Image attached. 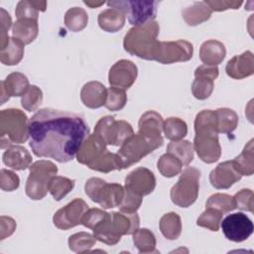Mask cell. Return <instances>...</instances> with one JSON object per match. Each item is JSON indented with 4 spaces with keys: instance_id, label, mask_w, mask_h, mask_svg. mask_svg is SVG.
<instances>
[{
    "instance_id": "cell-1",
    "label": "cell",
    "mask_w": 254,
    "mask_h": 254,
    "mask_svg": "<svg viewBox=\"0 0 254 254\" xmlns=\"http://www.w3.org/2000/svg\"><path fill=\"white\" fill-rule=\"evenodd\" d=\"M88 135L83 117L72 112L42 108L29 120V145L34 155L59 163L73 160Z\"/></svg>"
},
{
    "instance_id": "cell-2",
    "label": "cell",
    "mask_w": 254,
    "mask_h": 254,
    "mask_svg": "<svg viewBox=\"0 0 254 254\" xmlns=\"http://www.w3.org/2000/svg\"><path fill=\"white\" fill-rule=\"evenodd\" d=\"M193 150L198 158L206 163L217 162L221 156V147L218 140L217 119L214 110H201L194 119Z\"/></svg>"
},
{
    "instance_id": "cell-3",
    "label": "cell",
    "mask_w": 254,
    "mask_h": 254,
    "mask_svg": "<svg viewBox=\"0 0 254 254\" xmlns=\"http://www.w3.org/2000/svg\"><path fill=\"white\" fill-rule=\"evenodd\" d=\"M76 160L90 170L100 173H110L114 170L121 171L116 153H111L104 141L94 133L89 134L83 141L77 151Z\"/></svg>"
},
{
    "instance_id": "cell-4",
    "label": "cell",
    "mask_w": 254,
    "mask_h": 254,
    "mask_svg": "<svg viewBox=\"0 0 254 254\" xmlns=\"http://www.w3.org/2000/svg\"><path fill=\"white\" fill-rule=\"evenodd\" d=\"M159 32L160 26L156 21L133 27L124 37L123 48L132 56L147 61H154L160 43V41L157 40Z\"/></svg>"
},
{
    "instance_id": "cell-5",
    "label": "cell",
    "mask_w": 254,
    "mask_h": 254,
    "mask_svg": "<svg viewBox=\"0 0 254 254\" xmlns=\"http://www.w3.org/2000/svg\"><path fill=\"white\" fill-rule=\"evenodd\" d=\"M140 225V218L137 212L128 213L113 211L108 218L97 228L93 229L96 240L107 245L117 244L123 235L133 234Z\"/></svg>"
},
{
    "instance_id": "cell-6",
    "label": "cell",
    "mask_w": 254,
    "mask_h": 254,
    "mask_svg": "<svg viewBox=\"0 0 254 254\" xmlns=\"http://www.w3.org/2000/svg\"><path fill=\"white\" fill-rule=\"evenodd\" d=\"M29 120L20 109L8 108L0 112V147L8 149L25 143L29 138Z\"/></svg>"
},
{
    "instance_id": "cell-7",
    "label": "cell",
    "mask_w": 254,
    "mask_h": 254,
    "mask_svg": "<svg viewBox=\"0 0 254 254\" xmlns=\"http://www.w3.org/2000/svg\"><path fill=\"white\" fill-rule=\"evenodd\" d=\"M164 143L163 137L149 138L139 132L129 137L117 151L121 170L127 169L138 163L141 159L151 154Z\"/></svg>"
},
{
    "instance_id": "cell-8",
    "label": "cell",
    "mask_w": 254,
    "mask_h": 254,
    "mask_svg": "<svg viewBox=\"0 0 254 254\" xmlns=\"http://www.w3.org/2000/svg\"><path fill=\"white\" fill-rule=\"evenodd\" d=\"M29 171L25 192L31 199L40 200L47 195L50 184L58 174V167L51 161L40 160L33 163Z\"/></svg>"
},
{
    "instance_id": "cell-9",
    "label": "cell",
    "mask_w": 254,
    "mask_h": 254,
    "mask_svg": "<svg viewBox=\"0 0 254 254\" xmlns=\"http://www.w3.org/2000/svg\"><path fill=\"white\" fill-rule=\"evenodd\" d=\"M200 171L194 167H187L181 172L179 181L170 191L171 200L180 207H189L196 200L199 191Z\"/></svg>"
},
{
    "instance_id": "cell-10",
    "label": "cell",
    "mask_w": 254,
    "mask_h": 254,
    "mask_svg": "<svg viewBox=\"0 0 254 254\" xmlns=\"http://www.w3.org/2000/svg\"><path fill=\"white\" fill-rule=\"evenodd\" d=\"M86 195L103 208L118 207L124 196V188L120 184H108L100 178H90L84 185Z\"/></svg>"
},
{
    "instance_id": "cell-11",
    "label": "cell",
    "mask_w": 254,
    "mask_h": 254,
    "mask_svg": "<svg viewBox=\"0 0 254 254\" xmlns=\"http://www.w3.org/2000/svg\"><path fill=\"white\" fill-rule=\"evenodd\" d=\"M158 1H131V0H119L108 1L107 6L109 8H115L122 11L127 15L128 21L134 27L145 25L149 22L155 21L157 15Z\"/></svg>"
},
{
    "instance_id": "cell-12",
    "label": "cell",
    "mask_w": 254,
    "mask_h": 254,
    "mask_svg": "<svg viewBox=\"0 0 254 254\" xmlns=\"http://www.w3.org/2000/svg\"><path fill=\"white\" fill-rule=\"evenodd\" d=\"M93 133L100 137L106 145L121 146L134 134V130L127 121L115 120L113 116L106 115L97 121Z\"/></svg>"
},
{
    "instance_id": "cell-13",
    "label": "cell",
    "mask_w": 254,
    "mask_h": 254,
    "mask_svg": "<svg viewBox=\"0 0 254 254\" xmlns=\"http://www.w3.org/2000/svg\"><path fill=\"white\" fill-rule=\"evenodd\" d=\"M192 55L193 46L186 40L160 42L154 61L163 64H171L188 62L192 58Z\"/></svg>"
},
{
    "instance_id": "cell-14",
    "label": "cell",
    "mask_w": 254,
    "mask_h": 254,
    "mask_svg": "<svg viewBox=\"0 0 254 254\" xmlns=\"http://www.w3.org/2000/svg\"><path fill=\"white\" fill-rule=\"evenodd\" d=\"M220 223L224 236L233 242L246 240L254 230L252 220L242 212L229 214Z\"/></svg>"
},
{
    "instance_id": "cell-15",
    "label": "cell",
    "mask_w": 254,
    "mask_h": 254,
    "mask_svg": "<svg viewBox=\"0 0 254 254\" xmlns=\"http://www.w3.org/2000/svg\"><path fill=\"white\" fill-rule=\"evenodd\" d=\"M87 209L88 205L83 199L74 198L54 214V225L59 229L67 230L81 224L82 217Z\"/></svg>"
},
{
    "instance_id": "cell-16",
    "label": "cell",
    "mask_w": 254,
    "mask_h": 254,
    "mask_svg": "<svg viewBox=\"0 0 254 254\" xmlns=\"http://www.w3.org/2000/svg\"><path fill=\"white\" fill-rule=\"evenodd\" d=\"M219 73L217 65H199L194 70V80L191 84L192 95L198 100L208 98L214 88V79Z\"/></svg>"
},
{
    "instance_id": "cell-17",
    "label": "cell",
    "mask_w": 254,
    "mask_h": 254,
    "mask_svg": "<svg viewBox=\"0 0 254 254\" xmlns=\"http://www.w3.org/2000/svg\"><path fill=\"white\" fill-rule=\"evenodd\" d=\"M138 75L136 64L129 60H119L109 69L108 81L110 86L129 89Z\"/></svg>"
},
{
    "instance_id": "cell-18",
    "label": "cell",
    "mask_w": 254,
    "mask_h": 254,
    "mask_svg": "<svg viewBox=\"0 0 254 254\" xmlns=\"http://www.w3.org/2000/svg\"><path fill=\"white\" fill-rule=\"evenodd\" d=\"M124 188L138 195H148L156 188L155 175L149 169L139 167L126 176Z\"/></svg>"
},
{
    "instance_id": "cell-19",
    "label": "cell",
    "mask_w": 254,
    "mask_h": 254,
    "mask_svg": "<svg viewBox=\"0 0 254 254\" xmlns=\"http://www.w3.org/2000/svg\"><path fill=\"white\" fill-rule=\"evenodd\" d=\"M241 178L242 176L235 169L232 160L218 164L209 174V182L217 190L229 189Z\"/></svg>"
},
{
    "instance_id": "cell-20",
    "label": "cell",
    "mask_w": 254,
    "mask_h": 254,
    "mask_svg": "<svg viewBox=\"0 0 254 254\" xmlns=\"http://www.w3.org/2000/svg\"><path fill=\"white\" fill-rule=\"evenodd\" d=\"M228 76L233 79H243L254 73V56L250 51L234 56L225 66Z\"/></svg>"
},
{
    "instance_id": "cell-21",
    "label": "cell",
    "mask_w": 254,
    "mask_h": 254,
    "mask_svg": "<svg viewBox=\"0 0 254 254\" xmlns=\"http://www.w3.org/2000/svg\"><path fill=\"white\" fill-rule=\"evenodd\" d=\"M1 105L11 96H23L30 87L28 77L21 72H11L1 81Z\"/></svg>"
},
{
    "instance_id": "cell-22",
    "label": "cell",
    "mask_w": 254,
    "mask_h": 254,
    "mask_svg": "<svg viewBox=\"0 0 254 254\" xmlns=\"http://www.w3.org/2000/svg\"><path fill=\"white\" fill-rule=\"evenodd\" d=\"M107 88L99 81L86 82L80 90V99L84 106L96 109L105 104Z\"/></svg>"
},
{
    "instance_id": "cell-23",
    "label": "cell",
    "mask_w": 254,
    "mask_h": 254,
    "mask_svg": "<svg viewBox=\"0 0 254 254\" xmlns=\"http://www.w3.org/2000/svg\"><path fill=\"white\" fill-rule=\"evenodd\" d=\"M3 163L16 171H23L30 168L32 164V156L29 151L19 145L9 147L2 156Z\"/></svg>"
},
{
    "instance_id": "cell-24",
    "label": "cell",
    "mask_w": 254,
    "mask_h": 254,
    "mask_svg": "<svg viewBox=\"0 0 254 254\" xmlns=\"http://www.w3.org/2000/svg\"><path fill=\"white\" fill-rule=\"evenodd\" d=\"M164 127L163 117L154 110L146 111L141 115L138 122V132L149 138L162 137Z\"/></svg>"
},
{
    "instance_id": "cell-25",
    "label": "cell",
    "mask_w": 254,
    "mask_h": 254,
    "mask_svg": "<svg viewBox=\"0 0 254 254\" xmlns=\"http://www.w3.org/2000/svg\"><path fill=\"white\" fill-rule=\"evenodd\" d=\"M226 55L225 46L217 40H207L199 48V59L205 65H217Z\"/></svg>"
},
{
    "instance_id": "cell-26",
    "label": "cell",
    "mask_w": 254,
    "mask_h": 254,
    "mask_svg": "<svg viewBox=\"0 0 254 254\" xmlns=\"http://www.w3.org/2000/svg\"><path fill=\"white\" fill-rule=\"evenodd\" d=\"M126 15L115 8H108L101 11L97 17V23L101 30L108 33H115L121 30L125 24Z\"/></svg>"
},
{
    "instance_id": "cell-27",
    "label": "cell",
    "mask_w": 254,
    "mask_h": 254,
    "mask_svg": "<svg viewBox=\"0 0 254 254\" xmlns=\"http://www.w3.org/2000/svg\"><path fill=\"white\" fill-rule=\"evenodd\" d=\"M39 25L36 19H17L12 26V35L25 45L31 44L38 36Z\"/></svg>"
},
{
    "instance_id": "cell-28",
    "label": "cell",
    "mask_w": 254,
    "mask_h": 254,
    "mask_svg": "<svg viewBox=\"0 0 254 254\" xmlns=\"http://www.w3.org/2000/svg\"><path fill=\"white\" fill-rule=\"evenodd\" d=\"M212 14L211 9L204 1L193 2L190 6L183 9L182 16L189 26H197L207 21Z\"/></svg>"
},
{
    "instance_id": "cell-29",
    "label": "cell",
    "mask_w": 254,
    "mask_h": 254,
    "mask_svg": "<svg viewBox=\"0 0 254 254\" xmlns=\"http://www.w3.org/2000/svg\"><path fill=\"white\" fill-rule=\"evenodd\" d=\"M25 44L20 40L10 37L7 45L0 49V61L5 65L18 64L24 56Z\"/></svg>"
},
{
    "instance_id": "cell-30",
    "label": "cell",
    "mask_w": 254,
    "mask_h": 254,
    "mask_svg": "<svg viewBox=\"0 0 254 254\" xmlns=\"http://www.w3.org/2000/svg\"><path fill=\"white\" fill-rule=\"evenodd\" d=\"M254 147L251 139L243 148L242 152L232 160L233 165L241 176H252L254 173Z\"/></svg>"
},
{
    "instance_id": "cell-31",
    "label": "cell",
    "mask_w": 254,
    "mask_h": 254,
    "mask_svg": "<svg viewBox=\"0 0 254 254\" xmlns=\"http://www.w3.org/2000/svg\"><path fill=\"white\" fill-rule=\"evenodd\" d=\"M159 227L164 237L169 240H176L182 233V219L178 213L168 212L161 217Z\"/></svg>"
},
{
    "instance_id": "cell-32",
    "label": "cell",
    "mask_w": 254,
    "mask_h": 254,
    "mask_svg": "<svg viewBox=\"0 0 254 254\" xmlns=\"http://www.w3.org/2000/svg\"><path fill=\"white\" fill-rule=\"evenodd\" d=\"M215 111L217 119V132L231 134L238 125V115L230 108H218Z\"/></svg>"
},
{
    "instance_id": "cell-33",
    "label": "cell",
    "mask_w": 254,
    "mask_h": 254,
    "mask_svg": "<svg viewBox=\"0 0 254 254\" xmlns=\"http://www.w3.org/2000/svg\"><path fill=\"white\" fill-rule=\"evenodd\" d=\"M193 145L188 140L172 141L167 147V153L178 158L183 166H189L193 160Z\"/></svg>"
},
{
    "instance_id": "cell-34",
    "label": "cell",
    "mask_w": 254,
    "mask_h": 254,
    "mask_svg": "<svg viewBox=\"0 0 254 254\" xmlns=\"http://www.w3.org/2000/svg\"><path fill=\"white\" fill-rule=\"evenodd\" d=\"M133 243L139 253H158L156 249V237L147 228H138L133 233Z\"/></svg>"
},
{
    "instance_id": "cell-35",
    "label": "cell",
    "mask_w": 254,
    "mask_h": 254,
    "mask_svg": "<svg viewBox=\"0 0 254 254\" xmlns=\"http://www.w3.org/2000/svg\"><path fill=\"white\" fill-rule=\"evenodd\" d=\"M88 23V15L83 8H69L64 15V25L71 32H79L83 30Z\"/></svg>"
},
{
    "instance_id": "cell-36",
    "label": "cell",
    "mask_w": 254,
    "mask_h": 254,
    "mask_svg": "<svg viewBox=\"0 0 254 254\" xmlns=\"http://www.w3.org/2000/svg\"><path fill=\"white\" fill-rule=\"evenodd\" d=\"M163 131L167 139L171 141H180L187 136L188 125L179 117H169L164 121Z\"/></svg>"
},
{
    "instance_id": "cell-37",
    "label": "cell",
    "mask_w": 254,
    "mask_h": 254,
    "mask_svg": "<svg viewBox=\"0 0 254 254\" xmlns=\"http://www.w3.org/2000/svg\"><path fill=\"white\" fill-rule=\"evenodd\" d=\"M157 168L163 177L173 178L181 174L183 169V164L174 155L170 153H166L162 155L158 160Z\"/></svg>"
},
{
    "instance_id": "cell-38",
    "label": "cell",
    "mask_w": 254,
    "mask_h": 254,
    "mask_svg": "<svg viewBox=\"0 0 254 254\" xmlns=\"http://www.w3.org/2000/svg\"><path fill=\"white\" fill-rule=\"evenodd\" d=\"M96 238L88 232H77L68 237V247L75 253H84L89 251L95 244Z\"/></svg>"
},
{
    "instance_id": "cell-39",
    "label": "cell",
    "mask_w": 254,
    "mask_h": 254,
    "mask_svg": "<svg viewBox=\"0 0 254 254\" xmlns=\"http://www.w3.org/2000/svg\"><path fill=\"white\" fill-rule=\"evenodd\" d=\"M74 187V180H70L66 177L56 176L53 178L49 191L55 200L59 201L64 198L68 192L72 190Z\"/></svg>"
},
{
    "instance_id": "cell-40",
    "label": "cell",
    "mask_w": 254,
    "mask_h": 254,
    "mask_svg": "<svg viewBox=\"0 0 254 254\" xmlns=\"http://www.w3.org/2000/svg\"><path fill=\"white\" fill-rule=\"evenodd\" d=\"M223 213L211 207H205V210L197 217L196 225L209 229L210 231H218Z\"/></svg>"
},
{
    "instance_id": "cell-41",
    "label": "cell",
    "mask_w": 254,
    "mask_h": 254,
    "mask_svg": "<svg viewBox=\"0 0 254 254\" xmlns=\"http://www.w3.org/2000/svg\"><path fill=\"white\" fill-rule=\"evenodd\" d=\"M205 207L214 208L224 214L235 209L234 198L226 193H214L208 197Z\"/></svg>"
},
{
    "instance_id": "cell-42",
    "label": "cell",
    "mask_w": 254,
    "mask_h": 254,
    "mask_svg": "<svg viewBox=\"0 0 254 254\" xmlns=\"http://www.w3.org/2000/svg\"><path fill=\"white\" fill-rule=\"evenodd\" d=\"M127 103V95L124 89L110 86L107 89V97L104 106L110 111H118Z\"/></svg>"
},
{
    "instance_id": "cell-43",
    "label": "cell",
    "mask_w": 254,
    "mask_h": 254,
    "mask_svg": "<svg viewBox=\"0 0 254 254\" xmlns=\"http://www.w3.org/2000/svg\"><path fill=\"white\" fill-rule=\"evenodd\" d=\"M43 102V91L37 85H30L21 98V104L27 111H35Z\"/></svg>"
},
{
    "instance_id": "cell-44",
    "label": "cell",
    "mask_w": 254,
    "mask_h": 254,
    "mask_svg": "<svg viewBox=\"0 0 254 254\" xmlns=\"http://www.w3.org/2000/svg\"><path fill=\"white\" fill-rule=\"evenodd\" d=\"M109 216V213L99 208H88L84 213L81 224L84 227L95 229L101 225Z\"/></svg>"
},
{
    "instance_id": "cell-45",
    "label": "cell",
    "mask_w": 254,
    "mask_h": 254,
    "mask_svg": "<svg viewBox=\"0 0 254 254\" xmlns=\"http://www.w3.org/2000/svg\"><path fill=\"white\" fill-rule=\"evenodd\" d=\"M142 198L143 196L138 195L137 193L124 188V196L118 207L122 212H128V213L136 212L141 206Z\"/></svg>"
},
{
    "instance_id": "cell-46",
    "label": "cell",
    "mask_w": 254,
    "mask_h": 254,
    "mask_svg": "<svg viewBox=\"0 0 254 254\" xmlns=\"http://www.w3.org/2000/svg\"><path fill=\"white\" fill-rule=\"evenodd\" d=\"M235 208L253 212L254 194L250 189H242L233 196Z\"/></svg>"
},
{
    "instance_id": "cell-47",
    "label": "cell",
    "mask_w": 254,
    "mask_h": 254,
    "mask_svg": "<svg viewBox=\"0 0 254 254\" xmlns=\"http://www.w3.org/2000/svg\"><path fill=\"white\" fill-rule=\"evenodd\" d=\"M20 179L14 172L2 169L0 175V186L2 190L13 191L19 188Z\"/></svg>"
},
{
    "instance_id": "cell-48",
    "label": "cell",
    "mask_w": 254,
    "mask_h": 254,
    "mask_svg": "<svg viewBox=\"0 0 254 254\" xmlns=\"http://www.w3.org/2000/svg\"><path fill=\"white\" fill-rule=\"evenodd\" d=\"M15 15L17 19H36L38 20L39 17V11L35 8V6L32 4V1H19L16 10Z\"/></svg>"
},
{
    "instance_id": "cell-49",
    "label": "cell",
    "mask_w": 254,
    "mask_h": 254,
    "mask_svg": "<svg viewBox=\"0 0 254 254\" xmlns=\"http://www.w3.org/2000/svg\"><path fill=\"white\" fill-rule=\"evenodd\" d=\"M211 11L221 12L228 9H238L242 5V1H235V0H205L204 1Z\"/></svg>"
},
{
    "instance_id": "cell-50",
    "label": "cell",
    "mask_w": 254,
    "mask_h": 254,
    "mask_svg": "<svg viewBox=\"0 0 254 254\" xmlns=\"http://www.w3.org/2000/svg\"><path fill=\"white\" fill-rule=\"evenodd\" d=\"M1 12V41H0V49L4 48L7 43L9 42L10 37L8 36L7 32L9 31L12 25V19L9 13H7L3 8L0 9Z\"/></svg>"
},
{
    "instance_id": "cell-51",
    "label": "cell",
    "mask_w": 254,
    "mask_h": 254,
    "mask_svg": "<svg viewBox=\"0 0 254 254\" xmlns=\"http://www.w3.org/2000/svg\"><path fill=\"white\" fill-rule=\"evenodd\" d=\"M16 226V221L12 217L2 215L0 218V239L3 240L12 235Z\"/></svg>"
},
{
    "instance_id": "cell-52",
    "label": "cell",
    "mask_w": 254,
    "mask_h": 254,
    "mask_svg": "<svg viewBox=\"0 0 254 254\" xmlns=\"http://www.w3.org/2000/svg\"><path fill=\"white\" fill-rule=\"evenodd\" d=\"M32 4L35 6V8L38 11H41V12L46 11V8H47V2L46 1H32Z\"/></svg>"
},
{
    "instance_id": "cell-53",
    "label": "cell",
    "mask_w": 254,
    "mask_h": 254,
    "mask_svg": "<svg viewBox=\"0 0 254 254\" xmlns=\"http://www.w3.org/2000/svg\"><path fill=\"white\" fill-rule=\"evenodd\" d=\"M83 3L86 5V6H88L89 8H97V7H99V6H101V5H103L104 4V1H99V2H94V1H83Z\"/></svg>"
}]
</instances>
